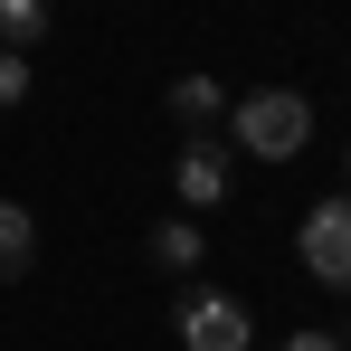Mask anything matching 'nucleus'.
Instances as JSON below:
<instances>
[{"label": "nucleus", "mask_w": 351, "mask_h": 351, "mask_svg": "<svg viewBox=\"0 0 351 351\" xmlns=\"http://www.w3.org/2000/svg\"><path fill=\"white\" fill-rule=\"evenodd\" d=\"M162 105H171L180 133H209V123L228 114V86H219V76H171V95H162Z\"/></svg>", "instance_id": "39448f33"}, {"label": "nucleus", "mask_w": 351, "mask_h": 351, "mask_svg": "<svg viewBox=\"0 0 351 351\" xmlns=\"http://www.w3.org/2000/svg\"><path fill=\"white\" fill-rule=\"evenodd\" d=\"M228 133H237V152H256V162H294L313 143V95H294V86L228 95Z\"/></svg>", "instance_id": "f257e3e1"}, {"label": "nucleus", "mask_w": 351, "mask_h": 351, "mask_svg": "<svg viewBox=\"0 0 351 351\" xmlns=\"http://www.w3.org/2000/svg\"><path fill=\"white\" fill-rule=\"evenodd\" d=\"M0 48H10V58L48 48V0H0Z\"/></svg>", "instance_id": "6e6552de"}, {"label": "nucleus", "mask_w": 351, "mask_h": 351, "mask_svg": "<svg viewBox=\"0 0 351 351\" xmlns=\"http://www.w3.org/2000/svg\"><path fill=\"white\" fill-rule=\"evenodd\" d=\"M19 95H29V58H10V48H0V105H19Z\"/></svg>", "instance_id": "1a4fd4ad"}, {"label": "nucleus", "mask_w": 351, "mask_h": 351, "mask_svg": "<svg viewBox=\"0 0 351 351\" xmlns=\"http://www.w3.org/2000/svg\"><path fill=\"white\" fill-rule=\"evenodd\" d=\"M294 256H304V276H313V285L351 294V190H332V199H313V209H304Z\"/></svg>", "instance_id": "f03ea898"}, {"label": "nucleus", "mask_w": 351, "mask_h": 351, "mask_svg": "<svg viewBox=\"0 0 351 351\" xmlns=\"http://www.w3.org/2000/svg\"><path fill=\"white\" fill-rule=\"evenodd\" d=\"M342 180H351V162H342Z\"/></svg>", "instance_id": "9b49d317"}, {"label": "nucleus", "mask_w": 351, "mask_h": 351, "mask_svg": "<svg viewBox=\"0 0 351 351\" xmlns=\"http://www.w3.org/2000/svg\"><path fill=\"white\" fill-rule=\"evenodd\" d=\"M171 332H180V351H247L256 342V313L237 294H219V285H190L171 304Z\"/></svg>", "instance_id": "7ed1b4c3"}, {"label": "nucleus", "mask_w": 351, "mask_h": 351, "mask_svg": "<svg viewBox=\"0 0 351 351\" xmlns=\"http://www.w3.org/2000/svg\"><path fill=\"white\" fill-rule=\"evenodd\" d=\"M276 351H342V332H285Z\"/></svg>", "instance_id": "9d476101"}, {"label": "nucleus", "mask_w": 351, "mask_h": 351, "mask_svg": "<svg viewBox=\"0 0 351 351\" xmlns=\"http://www.w3.org/2000/svg\"><path fill=\"white\" fill-rule=\"evenodd\" d=\"M152 266L190 285V276L209 266V237H199V219H162V228H152Z\"/></svg>", "instance_id": "423d86ee"}, {"label": "nucleus", "mask_w": 351, "mask_h": 351, "mask_svg": "<svg viewBox=\"0 0 351 351\" xmlns=\"http://www.w3.org/2000/svg\"><path fill=\"white\" fill-rule=\"evenodd\" d=\"M342 351H351V342H342Z\"/></svg>", "instance_id": "f8f14e48"}, {"label": "nucleus", "mask_w": 351, "mask_h": 351, "mask_svg": "<svg viewBox=\"0 0 351 351\" xmlns=\"http://www.w3.org/2000/svg\"><path fill=\"white\" fill-rule=\"evenodd\" d=\"M29 256H38V219H29L19 199H0V285H19Z\"/></svg>", "instance_id": "0eeeda50"}, {"label": "nucleus", "mask_w": 351, "mask_h": 351, "mask_svg": "<svg viewBox=\"0 0 351 351\" xmlns=\"http://www.w3.org/2000/svg\"><path fill=\"white\" fill-rule=\"evenodd\" d=\"M171 190L190 199V209H219V199H228V143L190 133V143H180V162H171Z\"/></svg>", "instance_id": "20e7f679"}]
</instances>
